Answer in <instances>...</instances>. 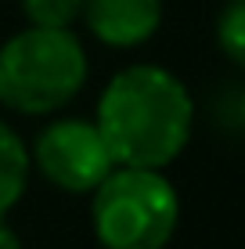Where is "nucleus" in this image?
<instances>
[{
    "label": "nucleus",
    "mask_w": 245,
    "mask_h": 249,
    "mask_svg": "<svg viewBox=\"0 0 245 249\" xmlns=\"http://www.w3.org/2000/svg\"><path fill=\"white\" fill-rule=\"evenodd\" d=\"M119 166L163 170L188 148L195 101L163 65H126L105 83L94 116Z\"/></svg>",
    "instance_id": "1"
},
{
    "label": "nucleus",
    "mask_w": 245,
    "mask_h": 249,
    "mask_svg": "<svg viewBox=\"0 0 245 249\" xmlns=\"http://www.w3.org/2000/svg\"><path fill=\"white\" fill-rule=\"evenodd\" d=\"M87 51L72 29L25 25L0 44V105L22 116H50L83 90Z\"/></svg>",
    "instance_id": "2"
},
{
    "label": "nucleus",
    "mask_w": 245,
    "mask_h": 249,
    "mask_svg": "<svg viewBox=\"0 0 245 249\" xmlns=\"http://www.w3.org/2000/svg\"><path fill=\"white\" fill-rule=\"evenodd\" d=\"M180 199L163 170L115 166L90 192V224L105 249H166Z\"/></svg>",
    "instance_id": "3"
},
{
    "label": "nucleus",
    "mask_w": 245,
    "mask_h": 249,
    "mask_svg": "<svg viewBox=\"0 0 245 249\" xmlns=\"http://www.w3.org/2000/svg\"><path fill=\"white\" fill-rule=\"evenodd\" d=\"M29 162L44 181L69 195H90L112 174L115 162L94 119H54L36 134Z\"/></svg>",
    "instance_id": "4"
},
{
    "label": "nucleus",
    "mask_w": 245,
    "mask_h": 249,
    "mask_svg": "<svg viewBox=\"0 0 245 249\" xmlns=\"http://www.w3.org/2000/svg\"><path fill=\"white\" fill-rule=\"evenodd\" d=\"M83 22L105 47H141L163 25V0H83Z\"/></svg>",
    "instance_id": "5"
},
{
    "label": "nucleus",
    "mask_w": 245,
    "mask_h": 249,
    "mask_svg": "<svg viewBox=\"0 0 245 249\" xmlns=\"http://www.w3.org/2000/svg\"><path fill=\"white\" fill-rule=\"evenodd\" d=\"M29 174H33V162H29L25 141L0 119V220H4L25 195Z\"/></svg>",
    "instance_id": "6"
},
{
    "label": "nucleus",
    "mask_w": 245,
    "mask_h": 249,
    "mask_svg": "<svg viewBox=\"0 0 245 249\" xmlns=\"http://www.w3.org/2000/svg\"><path fill=\"white\" fill-rule=\"evenodd\" d=\"M216 44L231 65L245 69V0H227L216 18Z\"/></svg>",
    "instance_id": "7"
},
{
    "label": "nucleus",
    "mask_w": 245,
    "mask_h": 249,
    "mask_svg": "<svg viewBox=\"0 0 245 249\" xmlns=\"http://www.w3.org/2000/svg\"><path fill=\"white\" fill-rule=\"evenodd\" d=\"M22 15L29 18V25L72 29L83 15V0H22Z\"/></svg>",
    "instance_id": "8"
},
{
    "label": "nucleus",
    "mask_w": 245,
    "mask_h": 249,
    "mask_svg": "<svg viewBox=\"0 0 245 249\" xmlns=\"http://www.w3.org/2000/svg\"><path fill=\"white\" fill-rule=\"evenodd\" d=\"M0 249H22V242H18V235H15L11 228L0 220Z\"/></svg>",
    "instance_id": "9"
},
{
    "label": "nucleus",
    "mask_w": 245,
    "mask_h": 249,
    "mask_svg": "<svg viewBox=\"0 0 245 249\" xmlns=\"http://www.w3.org/2000/svg\"><path fill=\"white\" fill-rule=\"evenodd\" d=\"M242 130H245V94H242Z\"/></svg>",
    "instance_id": "10"
}]
</instances>
